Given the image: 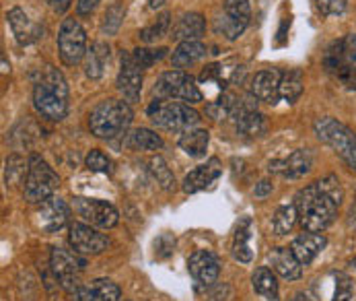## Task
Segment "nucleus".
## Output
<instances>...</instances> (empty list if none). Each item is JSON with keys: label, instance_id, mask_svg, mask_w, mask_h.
<instances>
[{"label": "nucleus", "instance_id": "obj_12", "mask_svg": "<svg viewBox=\"0 0 356 301\" xmlns=\"http://www.w3.org/2000/svg\"><path fill=\"white\" fill-rule=\"evenodd\" d=\"M74 210L79 213V217H83V221L91 223L93 227H102V229H111L118 225L120 215L118 208L113 204L105 201H95V199H74L72 202Z\"/></svg>", "mask_w": 356, "mask_h": 301}, {"label": "nucleus", "instance_id": "obj_46", "mask_svg": "<svg viewBox=\"0 0 356 301\" xmlns=\"http://www.w3.org/2000/svg\"><path fill=\"white\" fill-rule=\"evenodd\" d=\"M270 192H272V182H268V180H261V182L255 186V196H259V199L268 196Z\"/></svg>", "mask_w": 356, "mask_h": 301}, {"label": "nucleus", "instance_id": "obj_13", "mask_svg": "<svg viewBox=\"0 0 356 301\" xmlns=\"http://www.w3.org/2000/svg\"><path fill=\"white\" fill-rule=\"evenodd\" d=\"M255 98H245L237 101L235 109L231 111V118L235 122V128L243 137H261L266 132V118L255 109Z\"/></svg>", "mask_w": 356, "mask_h": 301}, {"label": "nucleus", "instance_id": "obj_6", "mask_svg": "<svg viewBox=\"0 0 356 301\" xmlns=\"http://www.w3.org/2000/svg\"><path fill=\"white\" fill-rule=\"evenodd\" d=\"M27 167L29 169L25 178V201L29 204H42L54 196L60 186V178L40 155H31Z\"/></svg>", "mask_w": 356, "mask_h": 301}, {"label": "nucleus", "instance_id": "obj_40", "mask_svg": "<svg viewBox=\"0 0 356 301\" xmlns=\"http://www.w3.org/2000/svg\"><path fill=\"white\" fill-rule=\"evenodd\" d=\"M353 300V281L348 275L338 272L336 275V293L332 301H350Z\"/></svg>", "mask_w": 356, "mask_h": 301}, {"label": "nucleus", "instance_id": "obj_47", "mask_svg": "<svg viewBox=\"0 0 356 301\" xmlns=\"http://www.w3.org/2000/svg\"><path fill=\"white\" fill-rule=\"evenodd\" d=\"M149 4H151V8H159L165 4V0H149Z\"/></svg>", "mask_w": 356, "mask_h": 301}, {"label": "nucleus", "instance_id": "obj_16", "mask_svg": "<svg viewBox=\"0 0 356 301\" xmlns=\"http://www.w3.org/2000/svg\"><path fill=\"white\" fill-rule=\"evenodd\" d=\"M68 242H70L72 250H76L83 256H97V254L107 250V246H109V242L103 233L95 231L91 225H85V223H72L70 225Z\"/></svg>", "mask_w": 356, "mask_h": 301}, {"label": "nucleus", "instance_id": "obj_27", "mask_svg": "<svg viewBox=\"0 0 356 301\" xmlns=\"http://www.w3.org/2000/svg\"><path fill=\"white\" fill-rule=\"evenodd\" d=\"M252 233H254V223H252V219H250V217L241 219V223H239L237 229H235V238H233V256H235L239 262H243V264L252 262V258H254V252H252V246H250Z\"/></svg>", "mask_w": 356, "mask_h": 301}, {"label": "nucleus", "instance_id": "obj_2", "mask_svg": "<svg viewBox=\"0 0 356 301\" xmlns=\"http://www.w3.org/2000/svg\"><path fill=\"white\" fill-rule=\"evenodd\" d=\"M132 107L128 101L105 100L97 103L89 114V128L97 139H118L122 137L132 124Z\"/></svg>", "mask_w": 356, "mask_h": 301}, {"label": "nucleus", "instance_id": "obj_20", "mask_svg": "<svg viewBox=\"0 0 356 301\" xmlns=\"http://www.w3.org/2000/svg\"><path fill=\"white\" fill-rule=\"evenodd\" d=\"M280 79H282V72L278 70H259L252 79L250 91L257 101L274 105L280 100Z\"/></svg>", "mask_w": 356, "mask_h": 301}, {"label": "nucleus", "instance_id": "obj_8", "mask_svg": "<svg viewBox=\"0 0 356 301\" xmlns=\"http://www.w3.org/2000/svg\"><path fill=\"white\" fill-rule=\"evenodd\" d=\"M58 52L66 66H76L87 54V33L76 19H64L58 31Z\"/></svg>", "mask_w": 356, "mask_h": 301}, {"label": "nucleus", "instance_id": "obj_48", "mask_svg": "<svg viewBox=\"0 0 356 301\" xmlns=\"http://www.w3.org/2000/svg\"><path fill=\"white\" fill-rule=\"evenodd\" d=\"M291 301H311V300L307 298L305 293H297V295H295V298H293Z\"/></svg>", "mask_w": 356, "mask_h": 301}, {"label": "nucleus", "instance_id": "obj_21", "mask_svg": "<svg viewBox=\"0 0 356 301\" xmlns=\"http://www.w3.org/2000/svg\"><path fill=\"white\" fill-rule=\"evenodd\" d=\"M220 171H222V167H220V161H218V159L206 161L204 165L196 167L194 171H190V173L186 176V180H184V192H186V194H196V192H200V190L210 188V186L218 180Z\"/></svg>", "mask_w": 356, "mask_h": 301}, {"label": "nucleus", "instance_id": "obj_44", "mask_svg": "<svg viewBox=\"0 0 356 301\" xmlns=\"http://www.w3.org/2000/svg\"><path fill=\"white\" fill-rule=\"evenodd\" d=\"M74 301H102L99 295L93 291V287H79L74 291Z\"/></svg>", "mask_w": 356, "mask_h": 301}, {"label": "nucleus", "instance_id": "obj_19", "mask_svg": "<svg viewBox=\"0 0 356 301\" xmlns=\"http://www.w3.org/2000/svg\"><path fill=\"white\" fill-rule=\"evenodd\" d=\"M6 19H8V25H10L13 36L19 42V46H29V44L38 42L42 38V33H44L42 25L35 23L33 19H29V15L21 6L10 8L6 13Z\"/></svg>", "mask_w": 356, "mask_h": 301}, {"label": "nucleus", "instance_id": "obj_42", "mask_svg": "<svg viewBox=\"0 0 356 301\" xmlns=\"http://www.w3.org/2000/svg\"><path fill=\"white\" fill-rule=\"evenodd\" d=\"M25 169H29V167H25V161L21 157H17V155L8 157L6 159V182H15V173L23 176Z\"/></svg>", "mask_w": 356, "mask_h": 301}, {"label": "nucleus", "instance_id": "obj_28", "mask_svg": "<svg viewBox=\"0 0 356 301\" xmlns=\"http://www.w3.org/2000/svg\"><path fill=\"white\" fill-rule=\"evenodd\" d=\"M107 60H109V46L103 42H95L85 54V75L93 81L102 79Z\"/></svg>", "mask_w": 356, "mask_h": 301}, {"label": "nucleus", "instance_id": "obj_22", "mask_svg": "<svg viewBox=\"0 0 356 301\" xmlns=\"http://www.w3.org/2000/svg\"><path fill=\"white\" fill-rule=\"evenodd\" d=\"M38 217H40V227L46 233H56V231H60L68 223L70 210H68L66 202L51 196L46 202H42V208H40Z\"/></svg>", "mask_w": 356, "mask_h": 301}, {"label": "nucleus", "instance_id": "obj_49", "mask_svg": "<svg viewBox=\"0 0 356 301\" xmlns=\"http://www.w3.org/2000/svg\"><path fill=\"white\" fill-rule=\"evenodd\" d=\"M355 268H356V258H355Z\"/></svg>", "mask_w": 356, "mask_h": 301}, {"label": "nucleus", "instance_id": "obj_17", "mask_svg": "<svg viewBox=\"0 0 356 301\" xmlns=\"http://www.w3.org/2000/svg\"><path fill=\"white\" fill-rule=\"evenodd\" d=\"M188 268H190V275L196 281L198 289L212 287L216 283V279H218V272H220L216 256L206 250L194 252L190 256V260H188Z\"/></svg>", "mask_w": 356, "mask_h": 301}, {"label": "nucleus", "instance_id": "obj_41", "mask_svg": "<svg viewBox=\"0 0 356 301\" xmlns=\"http://www.w3.org/2000/svg\"><path fill=\"white\" fill-rule=\"evenodd\" d=\"M317 8L325 17H338L346 10V0H317Z\"/></svg>", "mask_w": 356, "mask_h": 301}, {"label": "nucleus", "instance_id": "obj_25", "mask_svg": "<svg viewBox=\"0 0 356 301\" xmlns=\"http://www.w3.org/2000/svg\"><path fill=\"white\" fill-rule=\"evenodd\" d=\"M272 264H274V270L286 281H297L303 275V264L299 262V258L291 248H278L274 252Z\"/></svg>", "mask_w": 356, "mask_h": 301}, {"label": "nucleus", "instance_id": "obj_36", "mask_svg": "<svg viewBox=\"0 0 356 301\" xmlns=\"http://www.w3.org/2000/svg\"><path fill=\"white\" fill-rule=\"evenodd\" d=\"M167 33H169V13H163V15L156 19V23L145 27V29L138 33V38H140L145 44H153L156 40L165 38Z\"/></svg>", "mask_w": 356, "mask_h": 301}, {"label": "nucleus", "instance_id": "obj_26", "mask_svg": "<svg viewBox=\"0 0 356 301\" xmlns=\"http://www.w3.org/2000/svg\"><path fill=\"white\" fill-rule=\"evenodd\" d=\"M206 52H208V48L204 46L202 42H181L171 54V64H173V68L186 70L192 64L200 62L206 56Z\"/></svg>", "mask_w": 356, "mask_h": 301}, {"label": "nucleus", "instance_id": "obj_11", "mask_svg": "<svg viewBox=\"0 0 356 301\" xmlns=\"http://www.w3.org/2000/svg\"><path fill=\"white\" fill-rule=\"evenodd\" d=\"M245 68L239 60L235 58H229V60H222V62H212L208 64L200 75V85H210V87H216L218 95L227 91V85H233L237 81H241Z\"/></svg>", "mask_w": 356, "mask_h": 301}, {"label": "nucleus", "instance_id": "obj_39", "mask_svg": "<svg viewBox=\"0 0 356 301\" xmlns=\"http://www.w3.org/2000/svg\"><path fill=\"white\" fill-rule=\"evenodd\" d=\"M85 165L91 169V171H97V173H107L111 169V161L109 157L102 153V150H91L87 157H85Z\"/></svg>", "mask_w": 356, "mask_h": 301}, {"label": "nucleus", "instance_id": "obj_32", "mask_svg": "<svg viewBox=\"0 0 356 301\" xmlns=\"http://www.w3.org/2000/svg\"><path fill=\"white\" fill-rule=\"evenodd\" d=\"M128 145L132 149L159 150L163 147V139L151 128H136L132 130V134H128Z\"/></svg>", "mask_w": 356, "mask_h": 301}, {"label": "nucleus", "instance_id": "obj_29", "mask_svg": "<svg viewBox=\"0 0 356 301\" xmlns=\"http://www.w3.org/2000/svg\"><path fill=\"white\" fill-rule=\"evenodd\" d=\"M208 143H210V134H208V130H202V128H192L179 137V147L194 159L206 155Z\"/></svg>", "mask_w": 356, "mask_h": 301}, {"label": "nucleus", "instance_id": "obj_24", "mask_svg": "<svg viewBox=\"0 0 356 301\" xmlns=\"http://www.w3.org/2000/svg\"><path fill=\"white\" fill-rule=\"evenodd\" d=\"M325 246H327L325 236L307 231V233H301L299 238H295L291 250L295 252V256L299 258V262H301L303 266H307V264H311V262L315 260V256L323 250Z\"/></svg>", "mask_w": 356, "mask_h": 301}, {"label": "nucleus", "instance_id": "obj_9", "mask_svg": "<svg viewBox=\"0 0 356 301\" xmlns=\"http://www.w3.org/2000/svg\"><path fill=\"white\" fill-rule=\"evenodd\" d=\"M252 19V6L250 0H225L222 15L216 19L214 29L229 42H235L243 36Z\"/></svg>", "mask_w": 356, "mask_h": 301}, {"label": "nucleus", "instance_id": "obj_43", "mask_svg": "<svg viewBox=\"0 0 356 301\" xmlns=\"http://www.w3.org/2000/svg\"><path fill=\"white\" fill-rule=\"evenodd\" d=\"M102 0H76V13L81 17H89Z\"/></svg>", "mask_w": 356, "mask_h": 301}, {"label": "nucleus", "instance_id": "obj_33", "mask_svg": "<svg viewBox=\"0 0 356 301\" xmlns=\"http://www.w3.org/2000/svg\"><path fill=\"white\" fill-rule=\"evenodd\" d=\"M124 17H126V6L124 2H113L111 6H107L105 15H103L102 21V31L105 36H115L124 23Z\"/></svg>", "mask_w": 356, "mask_h": 301}, {"label": "nucleus", "instance_id": "obj_34", "mask_svg": "<svg viewBox=\"0 0 356 301\" xmlns=\"http://www.w3.org/2000/svg\"><path fill=\"white\" fill-rule=\"evenodd\" d=\"M297 219H299V210H297V206H295V204L280 206V208L276 210V215H274V221H272L274 231H276L278 236L289 233V231L295 227Z\"/></svg>", "mask_w": 356, "mask_h": 301}, {"label": "nucleus", "instance_id": "obj_30", "mask_svg": "<svg viewBox=\"0 0 356 301\" xmlns=\"http://www.w3.org/2000/svg\"><path fill=\"white\" fill-rule=\"evenodd\" d=\"M254 291L257 295H261L264 300L276 301L278 300V283H276V277L274 272L268 268V266H259L254 272Z\"/></svg>", "mask_w": 356, "mask_h": 301}, {"label": "nucleus", "instance_id": "obj_14", "mask_svg": "<svg viewBox=\"0 0 356 301\" xmlns=\"http://www.w3.org/2000/svg\"><path fill=\"white\" fill-rule=\"evenodd\" d=\"M33 107L40 116L48 118L51 122H60L68 114V98L60 91L51 89L44 83H35L33 87Z\"/></svg>", "mask_w": 356, "mask_h": 301}, {"label": "nucleus", "instance_id": "obj_3", "mask_svg": "<svg viewBox=\"0 0 356 301\" xmlns=\"http://www.w3.org/2000/svg\"><path fill=\"white\" fill-rule=\"evenodd\" d=\"M151 122L161 130L169 132H188L200 122V114L190 107V103L175 100H153L147 109Z\"/></svg>", "mask_w": 356, "mask_h": 301}, {"label": "nucleus", "instance_id": "obj_4", "mask_svg": "<svg viewBox=\"0 0 356 301\" xmlns=\"http://www.w3.org/2000/svg\"><path fill=\"white\" fill-rule=\"evenodd\" d=\"M325 70L346 89L356 91V38L348 36L334 42L323 54Z\"/></svg>", "mask_w": 356, "mask_h": 301}, {"label": "nucleus", "instance_id": "obj_38", "mask_svg": "<svg viewBox=\"0 0 356 301\" xmlns=\"http://www.w3.org/2000/svg\"><path fill=\"white\" fill-rule=\"evenodd\" d=\"M91 287H93V291L99 295V300L102 301L122 300V291H120V287H118L113 281H109V279H95Z\"/></svg>", "mask_w": 356, "mask_h": 301}, {"label": "nucleus", "instance_id": "obj_35", "mask_svg": "<svg viewBox=\"0 0 356 301\" xmlns=\"http://www.w3.org/2000/svg\"><path fill=\"white\" fill-rule=\"evenodd\" d=\"M149 169L153 173V178L156 180V184L163 188V190H175V178L171 173V169L167 167V163L163 161V157H153L151 163H149Z\"/></svg>", "mask_w": 356, "mask_h": 301}, {"label": "nucleus", "instance_id": "obj_18", "mask_svg": "<svg viewBox=\"0 0 356 301\" xmlns=\"http://www.w3.org/2000/svg\"><path fill=\"white\" fill-rule=\"evenodd\" d=\"M313 167V155L307 149H299L295 153H291L289 157L284 159H278V161H270L268 169L280 178H286V180H299V178H305L307 173L311 171Z\"/></svg>", "mask_w": 356, "mask_h": 301}, {"label": "nucleus", "instance_id": "obj_1", "mask_svg": "<svg viewBox=\"0 0 356 301\" xmlns=\"http://www.w3.org/2000/svg\"><path fill=\"white\" fill-rule=\"evenodd\" d=\"M342 199L344 190L336 176H325L315 184L303 188L295 199L303 229L313 233L327 229L338 215V206L342 204Z\"/></svg>", "mask_w": 356, "mask_h": 301}, {"label": "nucleus", "instance_id": "obj_37", "mask_svg": "<svg viewBox=\"0 0 356 301\" xmlns=\"http://www.w3.org/2000/svg\"><path fill=\"white\" fill-rule=\"evenodd\" d=\"M167 48H138V50L132 52L136 64L145 70V68H151L154 62L163 60L167 56Z\"/></svg>", "mask_w": 356, "mask_h": 301}, {"label": "nucleus", "instance_id": "obj_5", "mask_svg": "<svg viewBox=\"0 0 356 301\" xmlns=\"http://www.w3.org/2000/svg\"><path fill=\"white\" fill-rule=\"evenodd\" d=\"M313 130L317 139L336 150L350 169H356V134L346 124L336 118H319L313 124Z\"/></svg>", "mask_w": 356, "mask_h": 301}, {"label": "nucleus", "instance_id": "obj_10", "mask_svg": "<svg viewBox=\"0 0 356 301\" xmlns=\"http://www.w3.org/2000/svg\"><path fill=\"white\" fill-rule=\"evenodd\" d=\"M50 264L54 275L58 277L60 285L66 291H76L81 272L87 266V260L83 258V254L76 250H66V248H54L50 256Z\"/></svg>", "mask_w": 356, "mask_h": 301}, {"label": "nucleus", "instance_id": "obj_7", "mask_svg": "<svg viewBox=\"0 0 356 301\" xmlns=\"http://www.w3.org/2000/svg\"><path fill=\"white\" fill-rule=\"evenodd\" d=\"M153 91L159 100H177L186 103H198L204 100V93L200 91V85H196V79L179 68L163 72L156 79Z\"/></svg>", "mask_w": 356, "mask_h": 301}, {"label": "nucleus", "instance_id": "obj_45", "mask_svg": "<svg viewBox=\"0 0 356 301\" xmlns=\"http://www.w3.org/2000/svg\"><path fill=\"white\" fill-rule=\"evenodd\" d=\"M46 2H48V6H50L54 13L64 15V13L70 8V2H72V0H46Z\"/></svg>", "mask_w": 356, "mask_h": 301}, {"label": "nucleus", "instance_id": "obj_23", "mask_svg": "<svg viewBox=\"0 0 356 301\" xmlns=\"http://www.w3.org/2000/svg\"><path fill=\"white\" fill-rule=\"evenodd\" d=\"M206 33V19L200 13H186L179 17V21L171 29V38L181 42H200Z\"/></svg>", "mask_w": 356, "mask_h": 301}, {"label": "nucleus", "instance_id": "obj_31", "mask_svg": "<svg viewBox=\"0 0 356 301\" xmlns=\"http://www.w3.org/2000/svg\"><path fill=\"white\" fill-rule=\"evenodd\" d=\"M303 75L301 70H286L282 72L280 79V98L286 100L289 103H295L303 95Z\"/></svg>", "mask_w": 356, "mask_h": 301}, {"label": "nucleus", "instance_id": "obj_15", "mask_svg": "<svg viewBox=\"0 0 356 301\" xmlns=\"http://www.w3.org/2000/svg\"><path fill=\"white\" fill-rule=\"evenodd\" d=\"M118 91L124 95V100L128 103L140 100V91H143V68L136 64L132 52L122 54V64H120V72H118Z\"/></svg>", "mask_w": 356, "mask_h": 301}]
</instances>
